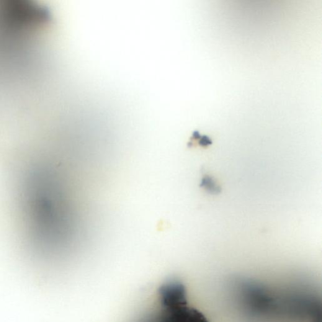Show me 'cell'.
<instances>
[{
  "instance_id": "cell-1",
  "label": "cell",
  "mask_w": 322,
  "mask_h": 322,
  "mask_svg": "<svg viewBox=\"0 0 322 322\" xmlns=\"http://www.w3.org/2000/svg\"><path fill=\"white\" fill-rule=\"evenodd\" d=\"M161 311L156 322H209L198 309L188 304L186 288L169 283L160 290Z\"/></svg>"
},
{
  "instance_id": "cell-2",
  "label": "cell",
  "mask_w": 322,
  "mask_h": 322,
  "mask_svg": "<svg viewBox=\"0 0 322 322\" xmlns=\"http://www.w3.org/2000/svg\"><path fill=\"white\" fill-rule=\"evenodd\" d=\"M200 187L211 195L219 194L221 191V187L216 183L215 180L208 175L203 177L200 182Z\"/></svg>"
},
{
  "instance_id": "cell-3",
  "label": "cell",
  "mask_w": 322,
  "mask_h": 322,
  "mask_svg": "<svg viewBox=\"0 0 322 322\" xmlns=\"http://www.w3.org/2000/svg\"><path fill=\"white\" fill-rule=\"evenodd\" d=\"M212 141L207 136H203L200 141V144L203 147H207L212 144Z\"/></svg>"
}]
</instances>
